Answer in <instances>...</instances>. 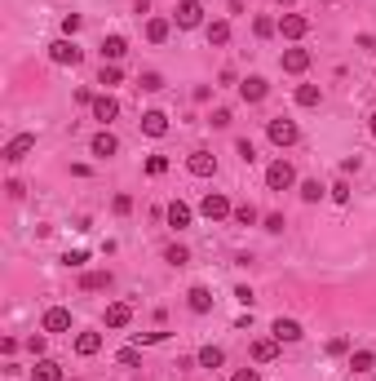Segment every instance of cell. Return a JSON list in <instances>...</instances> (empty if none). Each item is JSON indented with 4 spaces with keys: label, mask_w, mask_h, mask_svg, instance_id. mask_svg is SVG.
<instances>
[{
    "label": "cell",
    "mask_w": 376,
    "mask_h": 381,
    "mask_svg": "<svg viewBox=\"0 0 376 381\" xmlns=\"http://www.w3.org/2000/svg\"><path fill=\"white\" fill-rule=\"evenodd\" d=\"M146 173H150V178H164V173H168V155H150V160H146Z\"/></svg>",
    "instance_id": "836d02e7"
},
{
    "label": "cell",
    "mask_w": 376,
    "mask_h": 381,
    "mask_svg": "<svg viewBox=\"0 0 376 381\" xmlns=\"http://www.w3.org/2000/svg\"><path fill=\"white\" fill-rule=\"evenodd\" d=\"M49 58L58 62V67H80V62H84V49L71 40V36H62V40L49 44Z\"/></svg>",
    "instance_id": "6da1fadb"
},
{
    "label": "cell",
    "mask_w": 376,
    "mask_h": 381,
    "mask_svg": "<svg viewBox=\"0 0 376 381\" xmlns=\"http://www.w3.org/2000/svg\"><path fill=\"white\" fill-rule=\"evenodd\" d=\"M89 151L98 155V160H111V155L120 151V137L111 133V129H102V133H93V142H89Z\"/></svg>",
    "instance_id": "30bf717a"
},
{
    "label": "cell",
    "mask_w": 376,
    "mask_h": 381,
    "mask_svg": "<svg viewBox=\"0 0 376 381\" xmlns=\"http://www.w3.org/2000/svg\"><path fill=\"white\" fill-rule=\"evenodd\" d=\"M368 133L376 137V111H372V120H368Z\"/></svg>",
    "instance_id": "f907efd6"
},
{
    "label": "cell",
    "mask_w": 376,
    "mask_h": 381,
    "mask_svg": "<svg viewBox=\"0 0 376 381\" xmlns=\"http://www.w3.org/2000/svg\"><path fill=\"white\" fill-rule=\"evenodd\" d=\"M137 89H142V94H159V89H164V76H159V71H142V76H137Z\"/></svg>",
    "instance_id": "4316f807"
},
{
    "label": "cell",
    "mask_w": 376,
    "mask_h": 381,
    "mask_svg": "<svg viewBox=\"0 0 376 381\" xmlns=\"http://www.w3.org/2000/svg\"><path fill=\"white\" fill-rule=\"evenodd\" d=\"M129 53V40L124 36H107V40H102V62H120Z\"/></svg>",
    "instance_id": "d6986e66"
},
{
    "label": "cell",
    "mask_w": 376,
    "mask_h": 381,
    "mask_svg": "<svg viewBox=\"0 0 376 381\" xmlns=\"http://www.w3.org/2000/svg\"><path fill=\"white\" fill-rule=\"evenodd\" d=\"M62 262H67V266H84V262H89V253H84V248H75V253H67Z\"/></svg>",
    "instance_id": "ee69618b"
},
{
    "label": "cell",
    "mask_w": 376,
    "mask_h": 381,
    "mask_svg": "<svg viewBox=\"0 0 376 381\" xmlns=\"http://www.w3.org/2000/svg\"><path fill=\"white\" fill-rule=\"evenodd\" d=\"M209 124H213V129H226V124H230V111H226V107H217V111L209 116Z\"/></svg>",
    "instance_id": "f35d334b"
},
{
    "label": "cell",
    "mask_w": 376,
    "mask_h": 381,
    "mask_svg": "<svg viewBox=\"0 0 376 381\" xmlns=\"http://www.w3.org/2000/svg\"><path fill=\"white\" fill-rule=\"evenodd\" d=\"M142 133L146 137H164L168 133V116H164V111H146V116H142Z\"/></svg>",
    "instance_id": "2e32d148"
},
{
    "label": "cell",
    "mask_w": 376,
    "mask_h": 381,
    "mask_svg": "<svg viewBox=\"0 0 376 381\" xmlns=\"http://www.w3.org/2000/svg\"><path fill=\"white\" fill-rule=\"evenodd\" d=\"M31 381H62V368L53 364V359H40V364L31 368Z\"/></svg>",
    "instance_id": "7402d4cb"
},
{
    "label": "cell",
    "mask_w": 376,
    "mask_h": 381,
    "mask_svg": "<svg viewBox=\"0 0 376 381\" xmlns=\"http://www.w3.org/2000/svg\"><path fill=\"white\" fill-rule=\"evenodd\" d=\"M120 80H124V71H120L116 62H102V76H98V85H107V89H111V85H120Z\"/></svg>",
    "instance_id": "4dcf8cb0"
},
{
    "label": "cell",
    "mask_w": 376,
    "mask_h": 381,
    "mask_svg": "<svg viewBox=\"0 0 376 381\" xmlns=\"http://www.w3.org/2000/svg\"><path fill=\"white\" fill-rule=\"evenodd\" d=\"M200 213H204V218H209V222H226V218H230V213H234V204L226 200L221 191H209V195H204V204H200Z\"/></svg>",
    "instance_id": "7a4b0ae2"
},
{
    "label": "cell",
    "mask_w": 376,
    "mask_h": 381,
    "mask_svg": "<svg viewBox=\"0 0 376 381\" xmlns=\"http://www.w3.org/2000/svg\"><path fill=\"white\" fill-rule=\"evenodd\" d=\"M279 67H284L288 76H301V71L310 67V49H284V58H279Z\"/></svg>",
    "instance_id": "7c38bea8"
},
{
    "label": "cell",
    "mask_w": 376,
    "mask_h": 381,
    "mask_svg": "<svg viewBox=\"0 0 376 381\" xmlns=\"http://www.w3.org/2000/svg\"><path fill=\"white\" fill-rule=\"evenodd\" d=\"M111 209H116V213H120V218H124V213H129V209H133V195H116V204H111Z\"/></svg>",
    "instance_id": "b9f144b4"
},
{
    "label": "cell",
    "mask_w": 376,
    "mask_h": 381,
    "mask_svg": "<svg viewBox=\"0 0 376 381\" xmlns=\"http://www.w3.org/2000/svg\"><path fill=\"white\" fill-rule=\"evenodd\" d=\"M266 137H270L275 146H293L297 137H301V129L293 124V120H284V116H279V120H270V124H266Z\"/></svg>",
    "instance_id": "3957f363"
},
{
    "label": "cell",
    "mask_w": 376,
    "mask_h": 381,
    "mask_svg": "<svg viewBox=\"0 0 376 381\" xmlns=\"http://www.w3.org/2000/svg\"><path fill=\"white\" fill-rule=\"evenodd\" d=\"M164 218H168V226H173V231H186V226H191V218H195V213H191V204L173 200V204L164 209Z\"/></svg>",
    "instance_id": "4fadbf2b"
},
{
    "label": "cell",
    "mask_w": 376,
    "mask_h": 381,
    "mask_svg": "<svg viewBox=\"0 0 376 381\" xmlns=\"http://www.w3.org/2000/svg\"><path fill=\"white\" fill-rule=\"evenodd\" d=\"M252 31H257L261 40H266V36H275V31H279V23H275V18H257V23H252Z\"/></svg>",
    "instance_id": "d590c367"
},
{
    "label": "cell",
    "mask_w": 376,
    "mask_h": 381,
    "mask_svg": "<svg viewBox=\"0 0 376 381\" xmlns=\"http://www.w3.org/2000/svg\"><path fill=\"white\" fill-rule=\"evenodd\" d=\"M195 359H200V368H221V364H226V350H221V346H204Z\"/></svg>",
    "instance_id": "cb8c5ba5"
},
{
    "label": "cell",
    "mask_w": 376,
    "mask_h": 381,
    "mask_svg": "<svg viewBox=\"0 0 376 381\" xmlns=\"http://www.w3.org/2000/svg\"><path fill=\"white\" fill-rule=\"evenodd\" d=\"M146 40L150 44H164L168 40V23H164V18H146Z\"/></svg>",
    "instance_id": "484cf974"
},
{
    "label": "cell",
    "mask_w": 376,
    "mask_h": 381,
    "mask_svg": "<svg viewBox=\"0 0 376 381\" xmlns=\"http://www.w3.org/2000/svg\"><path fill=\"white\" fill-rule=\"evenodd\" d=\"M270 332H275V341H279V346H284V341L293 346V341L306 337V332H301V324H297V319H284V315H279V319L270 324Z\"/></svg>",
    "instance_id": "8fae6325"
},
{
    "label": "cell",
    "mask_w": 376,
    "mask_h": 381,
    "mask_svg": "<svg viewBox=\"0 0 376 381\" xmlns=\"http://www.w3.org/2000/svg\"><path fill=\"white\" fill-rule=\"evenodd\" d=\"M332 200H336V204H350V187H345V182H336V187H332Z\"/></svg>",
    "instance_id": "f6af8a7d"
},
{
    "label": "cell",
    "mask_w": 376,
    "mask_h": 381,
    "mask_svg": "<svg viewBox=\"0 0 376 381\" xmlns=\"http://www.w3.org/2000/svg\"><path fill=\"white\" fill-rule=\"evenodd\" d=\"M350 368H354V373H372V368H376V355H372V350H354Z\"/></svg>",
    "instance_id": "f1b7e54d"
},
{
    "label": "cell",
    "mask_w": 376,
    "mask_h": 381,
    "mask_svg": "<svg viewBox=\"0 0 376 381\" xmlns=\"http://www.w3.org/2000/svg\"><path fill=\"white\" fill-rule=\"evenodd\" d=\"M234 297H239V306H248V311H252V302H257V297H252V288H234Z\"/></svg>",
    "instance_id": "7dc6e473"
},
{
    "label": "cell",
    "mask_w": 376,
    "mask_h": 381,
    "mask_svg": "<svg viewBox=\"0 0 376 381\" xmlns=\"http://www.w3.org/2000/svg\"><path fill=\"white\" fill-rule=\"evenodd\" d=\"M266 94H270V85H266L261 76H248V80L239 85V98H243V102H261Z\"/></svg>",
    "instance_id": "ac0fdd59"
},
{
    "label": "cell",
    "mask_w": 376,
    "mask_h": 381,
    "mask_svg": "<svg viewBox=\"0 0 376 381\" xmlns=\"http://www.w3.org/2000/svg\"><path fill=\"white\" fill-rule=\"evenodd\" d=\"M31 151H36V133H18V137H9V142H5V151H0V155H5L9 164H18V160H27Z\"/></svg>",
    "instance_id": "5b68a950"
},
{
    "label": "cell",
    "mask_w": 376,
    "mask_h": 381,
    "mask_svg": "<svg viewBox=\"0 0 376 381\" xmlns=\"http://www.w3.org/2000/svg\"><path fill=\"white\" fill-rule=\"evenodd\" d=\"M319 102H323L319 85H297V107H319Z\"/></svg>",
    "instance_id": "603a6c76"
},
{
    "label": "cell",
    "mask_w": 376,
    "mask_h": 381,
    "mask_svg": "<svg viewBox=\"0 0 376 381\" xmlns=\"http://www.w3.org/2000/svg\"><path fill=\"white\" fill-rule=\"evenodd\" d=\"M129 319H133L129 302H111L107 306V328H129Z\"/></svg>",
    "instance_id": "ffe728a7"
},
{
    "label": "cell",
    "mask_w": 376,
    "mask_h": 381,
    "mask_svg": "<svg viewBox=\"0 0 376 381\" xmlns=\"http://www.w3.org/2000/svg\"><path fill=\"white\" fill-rule=\"evenodd\" d=\"M327 355H345V337H332V341H327Z\"/></svg>",
    "instance_id": "681fc988"
},
{
    "label": "cell",
    "mask_w": 376,
    "mask_h": 381,
    "mask_svg": "<svg viewBox=\"0 0 376 381\" xmlns=\"http://www.w3.org/2000/svg\"><path fill=\"white\" fill-rule=\"evenodd\" d=\"M98 350H102V332H75V355L80 359L98 355Z\"/></svg>",
    "instance_id": "e0dca14e"
},
{
    "label": "cell",
    "mask_w": 376,
    "mask_h": 381,
    "mask_svg": "<svg viewBox=\"0 0 376 381\" xmlns=\"http://www.w3.org/2000/svg\"><path fill=\"white\" fill-rule=\"evenodd\" d=\"M116 364H124V368H133V364H137V350H133V346H129V350H120V355H116Z\"/></svg>",
    "instance_id": "7bdbcfd3"
},
{
    "label": "cell",
    "mask_w": 376,
    "mask_h": 381,
    "mask_svg": "<svg viewBox=\"0 0 376 381\" xmlns=\"http://www.w3.org/2000/svg\"><path fill=\"white\" fill-rule=\"evenodd\" d=\"M230 381H261V373H257V368H239Z\"/></svg>",
    "instance_id": "bcb514c9"
},
{
    "label": "cell",
    "mask_w": 376,
    "mask_h": 381,
    "mask_svg": "<svg viewBox=\"0 0 376 381\" xmlns=\"http://www.w3.org/2000/svg\"><path fill=\"white\" fill-rule=\"evenodd\" d=\"M301 200H306V204H319V200H323V187H319V182H301Z\"/></svg>",
    "instance_id": "e575fe53"
},
{
    "label": "cell",
    "mask_w": 376,
    "mask_h": 381,
    "mask_svg": "<svg viewBox=\"0 0 376 381\" xmlns=\"http://www.w3.org/2000/svg\"><path fill=\"white\" fill-rule=\"evenodd\" d=\"M213 302H217V297H213V293H209V288H204V284H195L191 293H186V306H191L195 315H209V311H213Z\"/></svg>",
    "instance_id": "5bb4252c"
},
{
    "label": "cell",
    "mask_w": 376,
    "mask_h": 381,
    "mask_svg": "<svg viewBox=\"0 0 376 381\" xmlns=\"http://www.w3.org/2000/svg\"><path fill=\"white\" fill-rule=\"evenodd\" d=\"M120 116V102L111 98V94H98L93 98V120H102V124H111V120Z\"/></svg>",
    "instance_id": "9a60e30c"
},
{
    "label": "cell",
    "mask_w": 376,
    "mask_h": 381,
    "mask_svg": "<svg viewBox=\"0 0 376 381\" xmlns=\"http://www.w3.org/2000/svg\"><path fill=\"white\" fill-rule=\"evenodd\" d=\"M363 169V160H359V155H350V160H341V173H359Z\"/></svg>",
    "instance_id": "c3c4849f"
},
{
    "label": "cell",
    "mask_w": 376,
    "mask_h": 381,
    "mask_svg": "<svg viewBox=\"0 0 376 381\" xmlns=\"http://www.w3.org/2000/svg\"><path fill=\"white\" fill-rule=\"evenodd\" d=\"M266 231L279 235V231H284V213H266Z\"/></svg>",
    "instance_id": "ab89813d"
},
{
    "label": "cell",
    "mask_w": 376,
    "mask_h": 381,
    "mask_svg": "<svg viewBox=\"0 0 376 381\" xmlns=\"http://www.w3.org/2000/svg\"><path fill=\"white\" fill-rule=\"evenodd\" d=\"M44 346H49L44 332H31V337H27V350H31V355H44Z\"/></svg>",
    "instance_id": "74e56055"
},
{
    "label": "cell",
    "mask_w": 376,
    "mask_h": 381,
    "mask_svg": "<svg viewBox=\"0 0 376 381\" xmlns=\"http://www.w3.org/2000/svg\"><path fill=\"white\" fill-rule=\"evenodd\" d=\"M275 355H279V341L275 337H257V341H252V359H257V364H270Z\"/></svg>",
    "instance_id": "44dd1931"
},
{
    "label": "cell",
    "mask_w": 376,
    "mask_h": 381,
    "mask_svg": "<svg viewBox=\"0 0 376 381\" xmlns=\"http://www.w3.org/2000/svg\"><path fill=\"white\" fill-rule=\"evenodd\" d=\"M306 31H310V18L306 14H284V18H279V36H284V40H301Z\"/></svg>",
    "instance_id": "ba28073f"
},
{
    "label": "cell",
    "mask_w": 376,
    "mask_h": 381,
    "mask_svg": "<svg viewBox=\"0 0 376 381\" xmlns=\"http://www.w3.org/2000/svg\"><path fill=\"white\" fill-rule=\"evenodd\" d=\"M164 262H168V266H186V262H191V253H186L182 244H168V248H164Z\"/></svg>",
    "instance_id": "1f68e13d"
},
{
    "label": "cell",
    "mask_w": 376,
    "mask_h": 381,
    "mask_svg": "<svg viewBox=\"0 0 376 381\" xmlns=\"http://www.w3.org/2000/svg\"><path fill=\"white\" fill-rule=\"evenodd\" d=\"M226 40H230V23H209V44H217V49H221Z\"/></svg>",
    "instance_id": "f546056e"
},
{
    "label": "cell",
    "mask_w": 376,
    "mask_h": 381,
    "mask_svg": "<svg viewBox=\"0 0 376 381\" xmlns=\"http://www.w3.org/2000/svg\"><path fill=\"white\" fill-rule=\"evenodd\" d=\"M293 182H297V169H293L288 160H275V164L266 169V187H270V191H288Z\"/></svg>",
    "instance_id": "277c9868"
},
{
    "label": "cell",
    "mask_w": 376,
    "mask_h": 381,
    "mask_svg": "<svg viewBox=\"0 0 376 381\" xmlns=\"http://www.w3.org/2000/svg\"><path fill=\"white\" fill-rule=\"evenodd\" d=\"M186 169H191V178H213V173H217V155L213 151H191Z\"/></svg>",
    "instance_id": "8992f818"
},
{
    "label": "cell",
    "mask_w": 376,
    "mask_h": 381,
    "mask_svg": "<svg viewBox=\"0 0 376 381\" xmlns=\"http://www.w3.org/2000/svg\"><path fill=\"white\" fill-rule=\"evenodd\" d=\"M230 218L239 222V226H257V218H261V213L252 209V204H234V213H230Z\"/></svg>",
    "instance_id": "83f0119b"
},
{
    "label": "cell",
    "mask_w": 376,
    "mask_h": 381,
    "mask_svg": "<svg viewBox=\"0 0 376 381\" xmlns=\"http://www.w3.org/2000/svg\"><path fill=\"white\" fill-rule=\"evenodd\" d=\"M200 23H204V5L200 0H182V5H177V27L191 31V27H200Z\"/></svg>",
    "instance_id": "9c48e42d"
},
{
    "label": "cell",
    "mask_w": 376,
    "mask_h": 381,
    "mask_svg": "<svg viewBox=\"0 0 376 381\" xmlns=\"http://www.w3.org/2000/svg\"><path fill=\"white\" fill-rule=\"evenodd\" d=\"M155 341H168V332H137V346H155Z\"/></svg>",
    "instance_id": "60d3db41"
},
{
    "label": "cell",
    "mask_w": 376,
    "mask_h": 381,
    "mask_svg": "<svg viewBox=\"0 0 376 381\" xmlns=\"http://www.w3.org/2000/svg\"><path fill=\"white\" fill-rule=\"evenodd\" d=\"M80 27H84V18H80V14H67V18H62V36H75Z\"/></svg>",
    "instance_id": "8d00e7d4"
},
{
    "label": "cell",
    "mask_w": 376,
    "mask_h": 381,
    "mask_svg": "<svg viewBox=\"0 0 376 381\" xmlns=\"http://www.w3.org/2000/svg\"><path fill=\"white\" fill-rule=\"evenodd\" d=\"M80 288H84V293H98V288H111V271H89V275L80 280Z\"/></svg>",
    "instance_id": "d4e9b609"
},
{
    "label": "cell",
    "mask_w": 376,
    "mask_h": 381,
    "mask_svg": "<svg viewBox=\"0 0 376 381\" xmlns=\"http://www.w3.org/2000/svg\"><path fill=\"white\" fill-rule=\"evenodd\" d=\"M234 155H239L243 164H252V160H257V146H252L248 137H239V142H234Z\"/></svg>",
    "instance_id": "d6a6232c"
},
{
    "label": "cell",
    "mask_w": 376,
    "mask_h": 381,
    "mask_svg": "<svg viewBox=\"0 0 376 381\" xmlns=\"http://www.w3.org/2000/svg\"><path fill=\"white\" fill-rule=\"evenodd\" d=\"M40 328L44 332H71V311H67V306H49L44 319H40Z\"/></svg>",
    "instance_id": "52a82bcc"
},
{
    "label": "cell",
    "mask_w": 376,
    "mask_h": 381,
    "mask_svg": "<svg viewBox=\"0 0 376 381\" xmlns=\"http://www.w3.org/2000/svg\"><path fill=\"white\" fill-rule=\"evenodd\" d=\"M323 5H336V0H323Z\"/></svg>",
    "instance_id": "816d5d0a"
}]
</instances>
